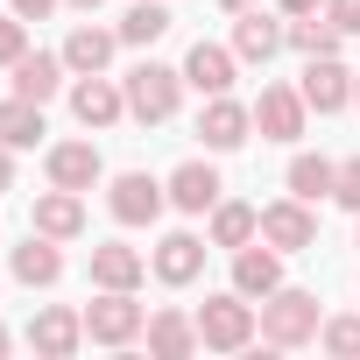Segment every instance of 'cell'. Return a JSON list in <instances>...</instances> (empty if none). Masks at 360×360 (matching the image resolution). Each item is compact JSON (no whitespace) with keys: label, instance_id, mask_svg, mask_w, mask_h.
<instances>
[{"label":"cell","instance_id":"cell-1","mask_svg":"<svg viewBox=\"0 0 360 360\" xmlns=\"http://www.w3.org/2000/svg\"><path fill=\"white\" fill-rule=\"evenodd\" d=\"M120 92H127V120H141V127H162V120H176V99H184V71H169V64H134L127 78H120Z\"/></svg>","mask_w":360,"mask_h":360},{"label":"cell","instance_id":"cell-2","mask_svg":"<svg viewBox=\"0 0 360 360\" xmlns=\"http://www.w3.org/2000/svg\"><path fill=\"white\" fill-rule=\"evenodd\" d=\"M255 332H262L255 297L219 290V297H205V304H198V339H205V353H240V346H255Z\"/></svg>","mask_w":360,"mask_h":360},{"label":"cell","instance_id":"cell-3","mask_svg":"<svg viewBox=\"0 0 360 360\" xmlns=\"http://www.w3.org/2000/svg\"><path fill=\"white\" fill-rule=\"evenodd\" d=\"M318 325H325V311H318L311 290H290V283H283L276 297H262V339H269V346H311Z\"/></svg>","mask_w":360,"mask_h":360},{"label":"cell","instance_id":"cell-4","mask_svg":"<svg viewBox=\"0 0 360 360\" xmlns=\"http://www.w3.org/2000/svg\"><path fill=\"white\" fill-rule=\"evenodd\" d=\"M148 332V311L134 304V290H99V304H85V339L92 346H134Z\"/></svg>","mask_w":360,"mask_h":360},{"label":"cell","instance_id":"cell-5","mask_svg":"<svg viewBox=\"0 0 360 360\" xmlns=\"http://www.w3.org/2000/svg\"><path fill=\"white\" fill-rule=\"evenodd\" d=\"M162 205H169V184H155L148 169H120L113 184H106V212H113L120 226H155Z\"/></svg>","mask_w":360,"mask_h":360},{"label":"cell","instance_id":"cell-6","mask_svg":"<svg viewBox=\"0 0 360 360\" xmlns=\"http://www.w3.org/2000/svg\"><path fill=\"white\" fill-rule=\"evenodd\" d=\"M43 176L57 191H92V184H106V155H99V141H50Z\"/></svg>","mask_w":360,"mask_h":360},{"label":"cell","instance_id":"cell-7","mask_svg":"<svg viewBox=\"0 0 360 360\" xmlns=\"http://www.w3.org/2000/svg\"><path fill=\"white\" fill-rule=\"evenodd\" d=\"M248 134H255V106H240L233 92H212L205 113H198V141H205L212 155H226V148H240Z\"/></svg>","mask_w":360,"mask_h":360},{"label":"cell","instance_id":"cell-8","mask_svg":"<svg viewBox=\"0 0 360 360\" xmlns=\"http://www.w3.org/2000/svg\"><path fill=\"white\" fill-rule=\"evenodd\" d=\"M262 240L283 255H304V248H318V212L304 198H276V205H262Z\"/></svg>","mask_w":360,"mask_h":360},{"label":"cell","instance_id":"cell-9","mask_svg":"<svg viewBox=\"0 0 360 360\" xmlns=\"http://www.w3.org/2000/svg\"><path fill=\"white\" fill-rule=\"evenodd\" d=\"M304 106L311 113H346L353 106V71L339 64V57H304Z\"/></svg>","mask_w":360,"mask_h":360},{"label":"cell","instance_id":"cell-10","mask_svg":"<svg viewBox=\"0 0 360 360\" xmlns=\"http://www.w3.org/2000/svg\"><path fill=\"white\" fill-rule=\"evenodd\" d=\"M304 120H311V106H304L297 85H262V99H255V127H262V141H297Z\"/></svg>","mask_w":360,"mask_h":360},{"label":"cell","instance_id":"cell-11","mask_svg":"<svg viewBox=\"0 0 360 360\" xmlns=\"http://www.w3.org/2000/svg\"><path fill=\"white\" fill-rule=\"evenodd\" d=\"M71 113H78V127H113V120H127V92L106 78V71H92V78H78L71 85Z\"/></svg>","mask_w":360,"mask_h":360},{"label":"cell","instance_id":"cell-12","mask_svg":"<svg viewBox=\"0 0 360 360\" xmlns=\"http://www.w3.org/2000/svg\"><path fill=\"white\" fill-rule=\"evenodd\" d=\"M233 290L240 297H276L283 290V248H269V240H248V248H233Z\"/></svg>","mask_w":360,"mask_h":360},{"label":"cell","instance_id":"cell-13","mask_svg":"<svg viewBox=\"0 0 360 360\" xmlns=\"http://www.w3.org/2000/svg\"><path fill=\"white\" fill-rule=\"evenodd\" d=\"M29 346H36L43 360H71V353L85 346V311H64V304L36 311V318H29Z\"/></svg>","mask_w":360,"mask_h":360},{"label":"cell","instance_id":"cell-14","mask_svg":"<svg viewBox=\"0 0 360 360\" xmlns=\"http://www.w3.org/2000/svg\"><path fill=\"white\" fill-rule=\"evenodd\" d=\"M148 269H155V283L184 290V283H198V276H205V240H198V233H162V240H155V255H148Z\"/></svg>","mask_w":360,"mask_h":360},{"label":"cell","instance_id":"cell-15","mask_svg":"<svg viewBox=\"0 0 360 360\" xmlns=\"http://www.w3.org/2000/svg\"><path fill=\"white\" fill-rule=\"evenodd\" d=\"M233 78H240V57L226 50V43H191V57H184V85L191 92H233Z\"/></svg>","mask_w":360,"mask_h":360},{"label":"cell","instance_id":"cell-16","mask_svg":"<svg viewBox=\"0 0 360 360\" xmlns=\"http://www.w3.org/2000/svg\"><path fill=\"white\" fill-rule=\"evenodd\" d=\"M148 276V255L127 248V240H99L92 248V290H141Z\"/></svg>","mask_w":360,"mask_h":360},{"label":"cell","instance_id":"cell-17","mask_svg":"<svg viewBox=\"0 0 360 360\" xmlns=\"http://www.w3.org/2000/svg\"><path fill=\"white\" fill-rule=\"evenodd\" d=\"M219 191H226V184H219V169H212V162H176V169H169V205H176V212H191V219L212 212Z\"/></svg>","mask_w":360,"mask_h":360},{"label":"cell","instance_id":"cell-18","mask_svg":"<svg viewBox=\"0 0 360 360\" xmlns=\"http://www.w3.org/2000/svg\"><path fill=\"white\" fill-rule=\"evenodd\" d=\"M283 29H290V22H276V15H262V8L233 15V57H240V64H269L276 50H290Z\"/></svg>","mask_w":360,"mask_h":360},{"label":"cell","instance_id":"cell-19","mask_svg":"<svg viewBox=\"0 0 360 360\" xmlns=\"http://www.w3.org/2000/svg\"><path fill=\"white\" fill-rule=\"evenodd\" d=\"M64 240H50V233H36L29 226V240L8 255V269H15V283H29V290H50L57 276H64V255H57Z\"/></svg>","mask_w":360,"mask_h":360},{"label":"cell","instance_id":"cell-20","mask_svg":"<svg viewBox=\"0 0 360 360\" xmlns=\"http://www.w3.org/2000/svg\"><path fill=\"white\" fill-rule=\"evenodd\" d=\"M113 50H120V29H92V22H78V29L64 36V64H71V78L106 71V64H113Z\"/></svg>","mask_w":360,"mask_h":360},{"label":"cell","instance_id":"cell-21","mask_svg":"<svg viewBox=\"0 0 360 360\" xmlns=\"http://www.w3.org/2000/svg\"><path fill=\"white\" fill-rule=\"evenodd\" d=\"M64 71H71V64H64V50H29V57L15 64V92H22V99H36V106H50V99L64 92Z\"/></svg>","mask_w":360,"mask_h":360},{"label":"cell","instance_id":"cell-22","mask_svg":"<svg viewBox=\"0 0 360 360\" xmlns=\"http://www.w3.org/2000/svg\"><path fill=\"white\" fill-rule=\"evenodd\" d=\"M29 226L50 233V240H78V233H85V191H57V184H50V191L36 198V219H29Z\"/></svg>","mask_w":360,"mask_h":360},{"label":"cell","instance_id":"cell-23","mask_svg":"<svg viewBox=\"0 0 360 360\" xmlns=\"http://www.w3.org/2000/svg\"><path fill=\"white\" fill-rule=\"evenodd\" d=\"M141 339H148L155 360H191V353L205 346V339H198V318H184V311H155Z\"/></svg>","mask_w":360,"mask_h":360},{"label":"cell","instance_id":"cell-24","mask_svg":"<svg viewBox=\"0 0 360 360\" xmlns=\"http://www.w3.org/2000/svg\"><path fill=\"white\" fill-rule=\"evenodd\" d=\"M248 240H262V205H240V198H219L212 205V248H248Z\"/></svg>","mask_w":360,"mask_h":360},{"label":"cell","instance_id":"cell-25","mask_svg":"<svg viewBox=\"0 0 360 360\" xmlns=\"http://www.w3.org/2000/svg\"><path fill=\"white\" fill-rule=\"evenodd\" d=\"M283 43H290L297 57H339V43H346V36H339V22L318 8V15H297V22L283 29Z\"/></svg>","mask_w":360,"mask_h":360},{"label":"cell","instance_id":"cell-26","mask_svg":"<svg viewBox=\"0 0 360 360\" xmlns=\"http://www.w3.org/2000/svg\"><path fill=\"white\" fill-rule=\"evenodd\" d=\"M283 184H290V198L318 205V198H332V184H339V162H325V155H290Z\"/></svg>","mask_w":360,"mask_h":360},{"label":"cell","instance_id":"cell-27","mask_svg":"<svg viewBox=\"0 0 360 360\" xmlns=\"http://www.w3.org/2000/svg\"><path fill=\"white\" fill-rule=\"evenodd\" d=\"M43 134H50V127H43V106H36V99H22V92L0 99V141H8V148H36Z\"/></svg>","mask_w":360,"mask_h":360},{"label":"cell","instance_id":"cell-28","mask_svg":"<svg viewBox=\"0 0 360 360\" xmlns=\"http://www.w3.org/2000/svg\"><path fill=\"white\" fill-rule=\"evenodd\" d=\"M169 22H176V15L162 8V0H134V8L120 15V43H134V50H148L155 36H169Z\"/></svg>","mask_w":360,"mask_h":360},{"label":"cell","instance_id":"cell-29","mask_svg":"<svg viewBox=\"0 0 360 360\" xmlns=\"http://www.w3.org/2000/svg\"><path fill=\"white\" fill-rule=\"evenodd\" d=\"M318 339H325V353L332 360H360V318L346 311V318H325L318 325Z\"/></svg>","mask_w":360,"mask_h":360},{"label":"cell","instance_id":"cell-30","mask_svg":"<svg viewBox=\"0 0 360 360\" xmlns=\"http://www.w3.org/2000/svg\"><path fill=\"white\" fill-rule=\"evenodd\" d=\"M29 57V22L22 15H0V71H15Z\"/></svg>","mask_w":360,"mask_h":360},{"label":"cell","instance_id":"cell-31","mask_svg":"<svg viewBox=\"0 0 360 360\" xmlns=\"http://www.w3.org/2000/svg\"><path fill=\"white\" fill-rule=\"evenodd\" d=\"M332 205H346V212L360 219V155H346V162H339V184H332Z\"/></svg>","mask_w":360,"mask_h":360},{"label":"cell","instance_id":"cell-32","mask_svg":"<svg viewBox=\"0 0 360 360\" xmlns=\"http://www.w3.org/2000/svg\"><path fill=\"white\" fill-rule=\"evenodd\" d=\"M325 15L339 22V36H360V0H325Z\"/></svg>","mask_w":360,"mask_h":360},{"label":"cell","instance_id":"cell-33","mask_svg":"<svg viewBox=\"0 0 360 360\" xmlns=\"http://www.w3.org/2000/svg\"><path fill=\"white\" fill-rule=\"evenodd\" d=\"M318 8H325V0H276V15H283V22H297V15H318Z\"/></svg>","mask_w":360,"mask_h":360},{"label":"cell","instance_id":"cell-34","mask_svg":"<svg viewBox=\"0 0 360 360\" xmlns=\"http://www.w3.org/2000/svg\"><path fill=\"white\" fill-rule=\"evenodd\" d=\"M8 8H15V15H22V22H43V15H50V8H57V0H8Z\"/></svg>","mask_w":360,"mask_h":360},{"label":"cell","instance_id":"cell-35","mask_svg":"<svg viewBox=\"0 0 360 360\" xmlns=\"http://www.w3.org/2000/svg\"><path fill=\"white\" fill-rule=\"evenodd\" d=\"M8 184H15V148L0 141V191H8Z\"/></svg>","mask_w":360,"mask_h":360},{"label":"cell","instance_id":"cell-36","mask_svg":"<svg viewBox=\"0 0 360 360\" xmlns=\"http://www.w3.org/2000/svg\"><path fill=\"white\" fill-rule=\"evenodd\" d=\"M219 8H226V15H248V8H255V0H219Z\"/></svg>","mask_w":360,"mask_h":360},{"label":"cell","instance_id":"cell-37","mask_svg":"<svg viewBox=\"0 0 360 360\" xmlns=\"http://www.w3.org/2000/svg\"><path fill=\"white\" fill-rule=\"evenodd\" d=\"M64 8H78V15H92V8H99V0H64Z\"/></svg>","mask_w":360,"mask_h":360},{"label":"cell","instance_id":"cell-38","mask_svg":"<svg viewBox=\"0 0 360 360\" xmlns=\"http://www.w3.org/2000/svg\"><path fill=\"white\" fill-rule=\"evenodd\" d=\"M8 346H15V339H8V325H0V353H8Z\"/></svg>","mask_w":360,"mask_h":360},{"label":"cell","instance_id":"cell-39","mask_svg":"<svg viewBox=\"0 0 360 360\" xmlns=\"http://www.w3.org/2000/svg\"><path fill=\"white\" fill-rule=\"evenodd\" d=\"M353 106H360V71H353Z\"/></svg>","mask_w":360,"mask_h":360}]
</instances>
